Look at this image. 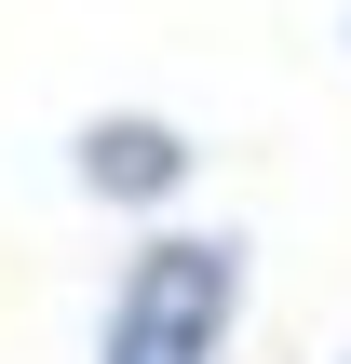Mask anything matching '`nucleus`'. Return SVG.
I'll return each instance as SVG.
<instances>
[{"instance_id":"1","label":"nucleus","mask_w":351,"mask_h":364,"mask_svg":"<svg viewBox=\"0 0 351 364\" xmlns=\"http://www.w3.org/2000/svg\"><path fill=\"white\" fill-rule=\"evenodd\" d=\"M230 324V243H149V270L122 284L108 364H203Z\"/></svg>"}]
</instances>
